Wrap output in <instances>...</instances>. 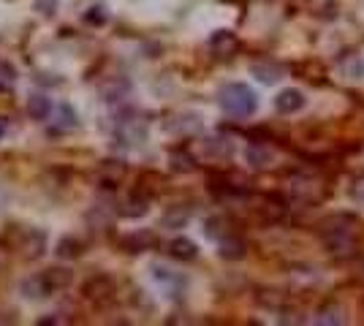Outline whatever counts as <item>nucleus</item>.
<instances>
[{
	"label": "nucleus",
	"mask_w": 364,
	"mask_h": 326,
	"mask_svg": "<svg viewBox=\"0 0 364 326\" xmlns=\"http://www.w3.org/2000/svg\"><path fill=\"white\" fill-rule=\"evenodd\" d=\"M218 104L231 117H250L258 109V95L253 93V87H247L242 82H231L226 87H220Z\"/></svg>",
	"instance_id": "obj_1"
},
{
	"label": "nucleus",
	"mask_w": 364,
	"mask_h": 326,
	"mask_svg": "<svg viewBox=\"0 0 364 326\" xmlns=\"http://www.w3.org/2000/svg\"><path fill=\"white\" fill-rule=\"evenodd\" d=\"M291 193H294L296 202L316 204L326 196V188L321 185L318 180H313V177H294L291 180Z\"/></svg>",
	"instance_id": "obj_2"
},
{
	"label": "nucleus",
	"mask_w": 364,
	"mask_h": 326,
	"mask_svg": "<svg viewBox=\"0 0 364 326\" xmlns=\"http://www.w3.org/2000/svg\"><path fill=\"white\" fill-rule=\"evenodd\" d=\"M82 291H85V296L92 299L95 305H107L109 299L114 296V283H112V278H107V275H95V278H90L85 283Z\"/></svg>",
	"instance_id": "obj_3"
},
{
	"label": "nucleus",
	"mask_w": 364,
	"mask_h": 326,
	"mask_svg": "<svg viewBox=\"0 0 364 326\" xmlns=\"http://www.w3.org/2000/svg\"><path fill=\"white\" fill-rule=\"evenodd\" d=\"M304 104H307V98H304L302 90H296V87H286V90H280L277 98H274V109L280 112V114H296V112H302Z\"/></svg>",
	"instance_id": "obj_4"
},
{
	"label": "nucleus",
	"mask_w": 364,
	"mask_h": 326,
	"mask_svg": "<svg viewBox=\"0 0 364 326\" xmlns=\"http://www.w3.org/2000/svg\"><path fill=\"white\" fill-rule=\"evenodd\" d=\"M155 242H158V237L152 232H134V234H128V237H122L120 248L125 250V253H144V250H150Z\"/></svg>",
	"instance_id": "obj_5"
},
{
	"label": "nucleus",
	"mask_w": 364,
	"mask_h": 326,
	"mask_svg": "<svg viewBox=\"0 0 364 326\" xmlns=\"http://www.w3.org/2000/svg\"><path fill=\"white\" fill-rule=\"evenodd\" d=\"M191 215H193V210H191L188 204H174V207H168L166 212H164L161 226H164V229H185Z\"/></svg>",
	"instance_id": "obj_6"
},
{
	"label": "nucleus",
	"mask_w": 364,
	"mask_h": 326,
	"mask_svg": "<svg viewBox=\"0 0 364 326\" xmlns=\"http://www.w3.org/2000/svg\"><path fill=\"white\" fill-rule=\"evenodd\" d=\"M19 291L25 299H33V302H38V299H46V296L52 294V288L46 286L44 275H33V278H25L19 283Z\"/></svg>",
	"instance_id": "obj_7"
},
{
	"label": "nucleus",
	"mask_w": 364,
	"mask_h": 326,
	"mask_svg": "<svg viewBox=\"0 0 364 326\" xmlns=\"http://www.w3.org/2000/svg\"><path fill=\"white\" fill-rule=\"evenodd\" d=\"M220 259H226V261H242L245 256H247V245H245V239H240V237H223L220 239Z\"/></svg>",
	"instance_id": "obj_8"
},
{
	"label": "nucleus",
	"mask_w": 364,
	"mask_h": 326,
	"mask_svg": "<svg viewBox=\"0 0 364 326\" xmlns=\"http://www.w3.org/2000/svg\"><path fill=\"white\" fill-rule=\"evenodd\" d=\"M168 256L177 259V261H193L198 256V248L196 242H191L188 237H177V239L168 242Z\"/></svg>",
	"instance_id": "obj_9"
},
{
	"label": "nucleus",
	"mask_w": 364,
	"mask_h": 326,
	"mask_svg": "<svg viewBox=\"0 0 364 326\" xmlns=\"http://www.w3.org/2000/svg\"><path fill=\"white\" fill-rule=\"evenodd\" d=\"M316 324L323 326H340L346 324V310L337 305V302H326L316 310Z\"/></svg>",
	"instance_id": "obj_10"
},
{
	"label": "nucleus",
	"mask_w": 364,
	"mask_h": 326,
	"mask_svg": "<svg viewBox=\"0 0 364 326\" xmlns=\"http://www.w3.org/2000/svg\"><path fill=\"white\" fill-rule=\"evenodd\" d=\"M250 74L258 79V82H264V85H274V82H280L283 79V65H277V63H253L250 65Z\"/></svg>",
	"instance_id": "obj_11"
},
{
	"label": "nucleus",
	"mask_w": 364,
	"mask_h": 326,
	"mask_svg": "<svg viewBox=\"0 0 364 326\" xmlns=\"http://www.w3.org/2000/svg\"><path fill=\"white\" fill-rule=\"evenodd\" d=\"M237 47H240L237 36H234V33H228V31H218L213 38H210V49H213L218 58H228Z\"/></svg>",
	"instance_id": "obj_12"
},
{
	"label": "nucleus",
	"mask_w": 364,
	"mask_h": 326,
	"mask_svg": "<svg viewBox=\"0 0 364 326\" xmlns=\"http://www.w3.org/2000/svg\"><path fill=\"white\" fill-rule=\"evenodd\" d=\"M41 275H44L46 286L52 288V294L60 291V288H68L71 280H74V272H68V269H63V266H52V269H46Z\"/></svg>",
	"instance_id": "obj_13"
},
{
	"label": "nucleus",
	"mask_w": 364,
	"mask_h": 326,
	"mask_svg": "<svg viewBox=\"0 0 364 326\" xmlns=\"http://www.w3.org/2000/svg\"><path fill=\"white\" fill-rule=\"evenodd\" d=\"M28 114L33 120H46L52 114V101L46 95H31L28 98Z\"/></svg>",
	"instance_id": "obj_14"
},
{
	"label": "nucleus",
	"mask_w": 364,
	"mask_h": 326,
	"mask_svg": "<svg viewBox=\"0 0 364 326\" xmlns=\"http://www.w3.org/2000/svg\"><path fill=\"white\" fill-rule=\"evenodd\" d=\"M55 253L63 261H74V259L82 256V242L74 239V237H63L60 242H58V248H55Z\"/></svg>",
	"instance_id": "obj_15"
},
{
	"label": "nucleus",
	"mask_w": 364,
	"mask_h": 326,
	"mask_svg": "<svg viewBox=\"0 0 364 326\" xmlns=\"http://www.w3.org/2000/svg\"><path fill=\"white\" fill-rule=\"evenodd\" d=\"M147 210H150V202H147V196H131L128 202L122 204V210H120V215L122 217H141V215H147Z\"/></svg>",
	"instance_id": "obj_16"
},
{
	"label": "nucleus",
	"mask_w": 364,
	"mask_h": 326,
	"mask_svg": "<svg viewBox=\"0 0 364 326\" xmlns=\"http://www.w3.org/2000/svg\"><path fill=\"white\" fill-rule=\"evenodd\" d=\"M245 158H247V163L256 166V169H264L267 163H272V153H269L267 147H258V144H250V147L245 150Z\"/></svg>",
	"instance_id": "obj_17"
},
{
	"label": "nucleus",
	"mask_w": 364,
	"mask_h": 326,
	"mask_svg": "<svg viewBox=\"0 0 364 326\" xmlns=\"http://www.w3.org/2000/svg\"><path fill=\"white\" fill-rule=\"evenodd\" d=\"M177 120H180V123H168V128L177 131V134H196L198 128H201V117L193 114V112H191V114H180Z\"/></svg>",
	"instance_id": "obj_18"
},
{
	"label": "nucleus",
	"mask_w": 364,
	"mask_h": 326,
	"mask_svg": "<svg viewBox=\"0 0 364 326\" xmlns=\"http://www.w3.org/2000/svg\"><path fill=\"white\" fill-rule=\"evenodd\" d=\"M204 150H207V156H215V158H228L234 153V141L231 139H207L204 144Z\"/></svg>",
	"instance_id": "obj_19"
},
{
	"label": "nucleus",
	"mask_w": 364,
	"mask_h": 326,
	"mask_svg": "<svg viewBox=\"0 0 364 326\" xmlns=\"http://www.w3.org/2000/svg\"><path fill=\"white\" fill-rule=\"evenodd\" d=\"M204 234L210 237V239H223V237H228L226 234V217H220V215H213V217H207L204 220Z\"/></svg>",
	"instance_id": "obj_20"
},
{
	"label": "nucleus",
	"mask_w": 364,
	"mask_h": 326,
	"mask_svg": "<svg viewBox=\"0 0 364 326\" xmlns=\"http://www.w3.org/2000/svg\"><path fill=\"white\" fill-rule=\"evenodd\" d=\"M16 68L11 65L9 60H0V93H9V90H14L16 85Z\"/></svg>",
	"instance_id": "obj_21"
},
{
	"label": "nucleus",
	"mask_w": 364,
	"mask_h": 326,
	"mask_svg": "<svg viewBox=\"0 0 364 326\" xmlns=\"http://www.w3.org/2000/svg\"><path fill=\"white\" fill-rule=\"evenodd\" d=\"M168 163H171V171H193L196 169V161L188 156L185 150H174L168 156Z\"/></svg>",
	"instance_id": "obj_22"
},
{
	"label": "nucleus",
	"mask_w": 364,
	"mask_h": 326,
	"mask_svg": "<svg viewBox=\"0 0 364 326\" xmlns=\"http://www.w3.org/2000/svg\"><path fill=\"white\" fill-rule=\"evenodd\" d=\"M286 212H289V207H286L283 199H272V196H269V199L264 202V215H267V220H283Z\"/></svg>",
	"instance_id": "obj_23"
},
{
	"label": "nucleus",
	"mask_w": 364,
	"mask_h": 326,
	"mask_svg": "<svg viewBox=\"0 0 364 326\" xmlns=\"http://www.w3.org/2000/svg\"><path fill=\"white\" fill-rule=\"evenodd\" d=\"M85 22H87V25H104V22H107V14H104V9H101V6H92V9H87V14H85Z\"/></svg>",
	"instance_id": "obj_24"
},
{
	"label": "nucleus",
	"mask_w": 364,
	"mask_h": 326,
	"mask_svg": "<svg viewBox=\"0 0 364 326\" xmlns=\"http://www.w3.org/2000/svg\"><path fill=\"white\" fill-rule=\"evenodd\" d=\"M350 199H353V202H364V174L353 180V185H350Z\"/></svg>",
	"instance_id": "obj_25"
},
{
	"label": "nucleus",
	"mask_w": 364,
	"mask_h": 326,
	"mask_svg": "<svg viewBox=\"0 0 364 326\" xmlns=\"http://www.w3.org/2000/svg\"><path fill=\"white\" fill-rule=\"evenodd\" d=\"M36 9H38L44 16H52L55 14V9H58V0H38V3H36Z\"/></svg>",
	"instance_id": "obj_26"
},
{
	"label": "nucleus",
	"mask_w": 364,
	"mask_h": 326,
	"mask_svg": "<svg viewBox=\"0 0 364 326\" xmlns=\"http://www.w3.org/2000/svg\"><path fill=\"white\" fill-rule=\"evenodd\" d=\"M49 324H60L58 315H46V318H38V326H49Z\"/></svg>",
	"instance_id": "obj_27"
},
{
	"label": "nucleus",
	"mask_w": 364,
	"mask_h": 326,
	"mask_svg": "<svg viewBox=\"0 0 364 326\" xmlns=\"http://www.w3.org/2000/svg\"><path fill=\"white\" fill-rule=\"evenodd\" d=\"M3 131H6V128H3V123H0V139H3Z\"/></svg>",
	"instance_id": "obj_28"
}]
</instances>
